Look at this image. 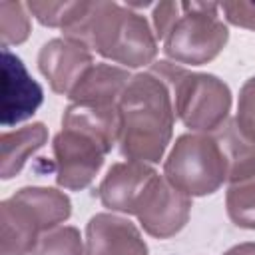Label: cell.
<instances>
[{
  "instance_id": "7a4b0ae2",
  "label": "cell",
  "mask_w": 255,
  "mask_h": 255,
  "mask_svg": "<svg viewBox=\"0 0 255 255\" xmlns=\"http://www.w3.org/2000/svg\"><path fill=\"white\" fill-rule=\"evenodd\" d=\"M118 137V106L70 104L62 116V129L52 143L56 183L70 191L86 189L102 169Z\"/></svg>"
},
{
  "instance_id": "ac0fdd59",
  "label": "cell",
  "mask_w": 255,
  "mask_h": 255,
  "mask_svg": "<svg viewBox=\"0 0 255 255\" xmlns=\"http://www.w3.org/2000/svg\"><path fill=\"white\" fill-rule=\"evenodd\" d=\"M30 255H86V251L76 227L58 225L40 237Z\"/></svg>"
},
{
  "instance_id": "9c48e42d",
  "label": "cell",
  "mask_w": 255,
  "mask_h": 255,
  "mask_svg": "<svg viewBox=\"0 0 255 255\" xmlns=\"http://www.w3.org/2000/svg\"><path fill=\"white\" fill-rule=\"evenodd\" d=\"M2 94H0V124L4 128L20 124L36 114L42 106V86L28 74L24 62L2 48Z\"/></svg>"
},
{
  "instance_id": "ffe728a7",
  "label": "cell",
  "mask_w": 255,
  "mask_h": 255,
  "mask_svg": "<svg viewBox=\"0 0 255 255\" xmlns=\"http://www.w3.org/2000/svg\"><path fill=\"white\" fill-rule=\"evenodd\" d=\"M235 124L251 141H255V76L249 78L239 90Z\"/></svg>"
},
{
  "instance_id": "6da1fadb",
  "label": "cell",
  "mask_w": 255,
  "mask_h": 255,
  "mask_svg": "<svg viewBox=\"0 0 255 255\" xmlns=\"http://www.w3.org/2000/svg\"><path fill=\"white\" fill-rule=\"evenodd\" d=\"M120 153L128 159L157 163L173 133L171 88L155 64L131 76L120 102Z\"/></svg>"
},
{
  "instance_id": "277c9868",
  "label": "cell",
  "mask_w": 255,
  "mask_h": 255,
  "mask_svg": "<svg viewBox=\"0 0 255 255\" xmlns=\"http://www.w3.org/2000/svg\"><path fill=\"white\" fill-rule=\"evenodd\" d=\"M72 215V201L54 187H22L0 203V255H30L40 237Z\"/></svg>"
},
{
  "instance_id": "ba28073f",
  "label": "cell",
  "mask_w": 255,
  "mask_h": 255,
  "mask_svg": "<svg viewBox=\"0 0 255 255\" xmlns=\"http://www.w3.org/2000/svg\"><path fill=\"white\" fill-rule=\"evenodd\" d=\"M191 211V197L175 189L163 175L155 173L143 189L133 215L143 231L155 239H167L179 233Z\"/></svg>"
},
{
  "instance_id": "d6986e66",
  "label": "cell",
  "mask_w": 255,
  "mask_h": 255,
  "mask_svg": "<svg viewBox=\"0 0 255 255\" xmlns=\"http://www.w3.org/2000/svg\"><path fill=\"white\" fill-rule=\"evenodd\" d=\"M26 8L36 16V20L48 28H62L66 30L82 12L84 0L80 2H40V0H30L26 2Z\"/></svg>"
},
{
  "instance_id": "30bf717a",
  "label": "cell",
  "mask_w": 255,
  "mask_h": 255,
  "mask_svg": "<svg viewBox=\"0 0 255 255\" xmlns=\"http://www.w3.org/2000/svg\"><path fill=\"white\" fill-rule=\"evenodd\" d=\"M92 66V52L84 44L68 38H54L38 52V68L48 80L52 92L60 96H70Z\"/></svg>"
},
{
  "instance_id": "9a60e30c",
  "label": "cell",
  "mask_w": 255,
  "mask_h": 255,
  "mask_svg": "<svg viewBox=\"0 0 255 255\" xmlns=\"http://www.w3.org/2000/svg\"><path fill=\"white\" fill-rule=\"evenodd\" d=\"M217 139L223 145V151L227 155L229 163V175L227 181L235 183L255 173V141H251L235 124L233 120H227L217 131H213Z\"/></svg>"
},
{
  "instance_id": "7c38bea8",
  "label": "cell",
  "mask_w": 255,
  "mask_h": 255,
  "mask_svg": "<svg viewBox=\"0 0 255 255\" xmlns=\"http://www.w3.org/2000/svg\"><path fill=\"white\" fill-rule=\"evenodd\" d=\"M155 173L157 171L145 161L126 159L114 163L98 187V197L104 207L133 215V209L143 189L147 187V183L153 179Z\"/></svg>"
},
{
  "instance_id": "4fadbf2b",
  "label": "cell",
  "mask_w": 255,
  "mask_h": 255,
  "mask_svg": "<svg viewBox=\"0 0 255 255\" xmlns=\"http://www.w3.org/2000/svg\"><path fill=\"white\" fill-rule=\"evenodd\" d=\"M129 80L131 74L126 68L98 62L84 74L68 98L80 106H118Z\"/></svg>"
},
{
  "instance_id": "8fae6325",
  "label": "cell",
  "mask_w": 255,
  "mask_h": 255,
  "mask_svg": "<svg viewBox=\"0 0 255 255\" xmlns=\"http://www.w3.org/2000/svg\"><path fill=\"white\" fill-rule=\"evenodd\" d=\"M86 255H149V251L129 219L96 213L86 225Z\"/></svg>"
},
{
  "instance_id": "5bb4252c",
  "label": "cell",
  "mask_w": 255,
  "mask_h": 255,
  "mask_svg": "<svg viewBox=\"0 0 255 255\" xmlns=\"http://www.w3.org/2000/svg\"><path fill=\"white\" fill-rule=\"evenodd\" d=\"M48 128L42 122L4 131L0 137V177L12 179L22 171L26 161L46 143Z\"/></svg>"
},
{
  "instance_id": "3957f363",
  "label": "cell",
  "mask_w": 255,
  "mask_h": 255,
  "mask_svg": "<svg viewBox=\"0 0 255 255\" xmlns=\"http://www.w3.org/2000/svg\"><path fill=\"white\" fill-rule=\"evenodd\" d=\"M62 32L64 38L84 44L126 70L149 66L157 56V38L145 16L118 2L84 0L78 18Z\"/></svg>"
},
{
  "instance_id": "8992f818",
  "label": "cell",
  "mask_w": 255,
  "mask_h": 255,
  "mask_svg": "<svg viewBox=\"0 0 255 255\" xmlns=\"http://www.w3.org/2000/svg\"><path fill=\"white\" fill-rule=\"evenodd\" d=\"M227 175V155L215 133L179 135L163 161V177L189 197L215 193Z\"/></svg>"
},
{
  "instance_id": "44dd1931",
  "label": "cell",
  "mask_w": 255,
  "mask_h": 255,
  "mask_svg": "<svg viewBox=\"0 0 255 255\" xmlns=\"http://www.w3.org/2000/svg\"><path fill=\"white\" fill-rule=\"evenodd\" d=\"M219 10H223L225 20L233 26L255 30V2L235 0V2H221Z\"/></svg>"
},
{
  "instance_id": "52a82bcc",
  "label": "cell",
  "mask_w": 255,
  "mask_h": 255,
  "mask_svg": "<svg viewBox=\"0 0 255 255\" xmlns=\"http://www.w3.org/2000/svg\"><path fill=\"white\" fill-rule=\"evenodd\" d=\"M229 30L219 18L215 2H179L177 14L163 34L165 56L183 66H201L219 56Z\"/></svg>"
},
{
  "instance_id": "7402d4cb",
  "label": "cell",
  "mask_w": 255,
  "mask_h": 255,
  "mask_svg": "<svg viewBox=\"0 0 255 255\" xmlns=\"http://www.w3.org/2000/svg\"><path fill=\"white\" fill-rule=\"evenodd\" d=\"M223 255H255V243H253V241H247V243L233 245V247L227 249Z\"/></svg>"
},
{
  "instance_id": "e0dca14e",
  "label": "cell",
  "mask_w": 255,
  "mask_h": 255,
  "mask_svg": "<svg viewBox=\"0 0 255 255\" xmlns=\"http://www.w3.org/2000/svg\"><path fill=\"white\" fill-rule=\"evenodd\" d=\"M32 30L28 8L22 2L2 0L0 2V42L2 48L18 46L28 40Z\"/></svg>"
},
{
  "instance_id": "2e32d148",
  "label": "cell",
  "mask_w": 255,
  "mask_h": 255,
  "mask_svg": "<svg viewBox=\"0 0 255 255\" xmlns=\"http://www.w3.org/2000/svg\"><path fill=\"white\" fill-rule=\"evenodd\" d=\"M225 207L229 219L237 227L255 231V173L241 181L229 183Z\"/></svg>"
},
{
  "instance_id": "5b68a950",
  "label": "cell",
  "mask_w": 255,
  "mask_h": 255,
  "mask_svg": "<svg viewBox=\"0 0 255 255\" xmlns=\"http://www.w3.org/2000/svg\"><path fill=\"white\" fill-rule=\"evenodd\" d=\"M171 88L175 118L195 133H213L227 120L231 110L229 86L213 74L189 72L171 62H155Z\"/></svg>"
}]
</instances>
